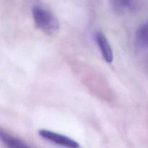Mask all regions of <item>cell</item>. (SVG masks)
<instances>
[{
	"label": "cell",
	"mask_w": 148,
	"mask_h": 148,
	"mask_svg": "<svg viewBox=\"0 0 148 148\" xmlns=\"http://www.w3.org/2000/svg\"><path fill=\"white\" fill-rule=\"evenodd\" d=\"M136 40L140 46L148 49V22L140 25L136 31Z\"/></svg>",
	"instance_id": "obj_5"
},
{
	"label": "cell",
	"mask_w": 148,
	"mask_h": 148,
	"mask_svg": "<svg viewBox=\"0 0 148 148\" xmlns=\"http://www.w3.org/2000/svg\"><path fill=\"white\" fill-rule=\"evenodd\" d=\"M111 4L114 11L119 13L132 11L136 10L137 7V3L134 1H113Z\"/></svg>",
	"instance_id": "obj_6"
},
{
	"label": "cell",
	"mask_w": 148,
	"mask_h": 148,
	"mask_svg": "<svg viewBox=\"0 0 148 148\" xmlns=\"http://www.w3.org/2000/svg\"><path fill=\"white\" fill-rule=\"evenodd\" d=\"M0 137L8 148H31L21 140L4 132L2 130L0 132Z\"/></svg>",
	"instance_id": "obj_4"
},
{
	"label": "cell",
	"mask_w": 148,
	"mask_h": 148,
	"mask_svg": "<svg viewBox=\"0 0 148 148\" xmlns=\"http://www.w3.org/2000/svg\"><path fill=\"white\" fill-rule=\"evenodd\" d=\"M39 135L45 140L54 143L57 145L62 146L65 148H79V145L72 139L58 134L54 132L49 131L46 130H41L38 132Z\"/></svg>",
	"instance_id": "obj_2"
},
{
	"label": "cell",
	"mask_w": 148,
	"mask_h": 148,
	"mask_svg": "<svg viewBox=\"0 0 148 148\" xmlns=\"http://www.w3.org/2000/svg\"><path fill=\"white\" fill-rule=\"evenodd\" d=\"M35 25L38 29L47 34H53L59 28V23L56 17L47 9L36 5L32 10Z\"/></svg>",
	"instance_id": "obj_1"
},
{
	"label": "cell",
	"mask_w": 148,
	"mask_h": 148,
	"mask_svg": "<svg viewBox=\"0 0 148 148\" xmlns=\"http://www.w3.org/2000/svg\"><path fill=\"white\" fill-rule=\"evenodd\" d=\"M95 40L106 62L109 64L111 63L114 57L113 51L105 35L102 32L97 31L95 33Z\"/></svg>",
	"instance_id": "obj_3"
}]
</instances>
